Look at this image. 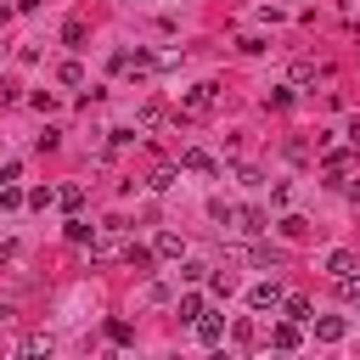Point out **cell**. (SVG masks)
Segmentation results:
<instances>
[{
  "label": "cell",
  "mask_w": 360,
  "mask_h": 360,
  "mask_svg": "<svg viewBox=\"0 0 360 360\" xmlns=\"http://www.w3.org/2000/svg\"><path fill=\"white\" fill-rule=\"evenodd\" d=\"M56 202H62V208H79V202H84V186H62Z\"/></svg>",
  "instance_id": "cell-23"
},
{
  "label": "cell",
  "mask_w": 360,
  "mask_h": 360,
  "mask_svg": "<svg viewBox=\"0 0 360 360\" xmlns=\"http://www.w3.org/2000/svg\"><path fill=\"white\" fill-rule=\"evenodd\" d=\"M56 79H62V84H84V68H79V62H62Z\"/></svg>",
  "instance_id": "cell-21"
},
{
  "label": "cell",
  "mask_w": 360,
  "mask_h": 360,
  "mask_svg": "<svg viewBox=\"0 0 360 360\" xmlns=\"http://www.w3.org/2000/svg\"><path fill=\"white\" fill-rule=\"evenodd\" d=\"M22 202H28V197H22L17 186H0V208H22Z\"/></svg>",
  "instance_id": "cell-25"
},
{
  "label": "cell",
  "mask_w": 360,
  "mask_h": 360,
  "mask_svg": "<svg viewBox=\"0 0 360 360\" xmlns=\"http://www.w3.org/2000/svg\"><path fill=\"white\" fill-rule=\"evenodd\" d=\"M281 309H287V321H298V326H304V321H315V304H309L304 292H292V298H281Z\"/></svg>",
  "instance_id": "cell-6"
},
{
  "label": "cell",
  "mask_w": 360,
  "mask_h": 360,
  "mask_svg": "<svg viewBox=\"0 0 360 360\" xmlns=\"http://www.w3.org/2000/svg\"><path fill=\"white\" fill-rule=\"evenodd\" d=\"M180 169H191V174H214L219 163H214V158H208L202 146H186V152H180Z\"/></svg>",
  "instance_id": "cell-4"
},
{
  "label": "cell",
  "mask_w": 360,
  "mask_h": 360,
  "mask_svg": "<svg viewBox=\"0 0 360 360\" xmlns=\"http://www.w3.org/2000/svg\"><path fill=\"white\" fill-rule=\"evenodd\" d=\"M281 236H287V242H304V236H309V219H304V214H287V219H281Z\"/></svg>",
  "instance_id": "cell-15"
},
{
  "label": "cell",
  "mask_w": 360,
  "mask_h": 360,
  "mask_svg": "<svg viewBox=\"0 0 360 360\" xmlns=\"http://www.w3.org/2000/svg\"><path fill=\"white\" fill-rule=\"evenodd\" d=\"M68 242H96V231L84 219H68Z\"/></svg>",
  "instance_id": "cell-24"
},
{
  "label": "cell",
  "mask_w": 360,
  "mask_h": 360,
  "mask_svg": "<svg viewBox=\"0 0 360 360\" xmlns=\"http://www.w3.org/2000/svg\"><path fill=\"white\" fill-rule=\"evenodd\" d=\"M349 146H354V152H360V118H354V124H349Z\"/></svg>",
  "instance_id": "cell-29"
},
{
  "label": "cell",
  "mask_w": 360,
  "mask_h": 360,
  "mask_svg": "<svg viewBox=\"0 0 360 360\" xmlns=\"http://www.w3.org/2000/svg\"><path fill=\"white\" fill-rule=\"evenodd\" d=\"M208 360H231V354H208Z\"/></svg>",
  "instance_id": "cell-31"
},
{
  "label": "cell",
  "mask_w": 360,
  "mask_h": 360,
  "mask_svg": "<svg viewBox=\"0 0 360 360\" xmlns=\"http://www.w3.org/2000/svg\"><path fill=\"white\" fill-rule=\"evenodd\" d=\"M231 338H236V343H253V321H248V315H242V321H236V326H231Z\"/></svg>",
  "instance_id": "cell-27"
},
{
  "label": "cell",
  "mask_w": 360,
  "mask_h": 360,
  "mask_svg": "<svg viewBox=\"0 0 360 360\" xmlns=\"http://www.w3.org/2000/svg\"><path fill=\"white\" fill-rule=\"evenodd\" d=\"M248 309H259V315H264V309H281V287H276V281L248 287Z\"/></svg>",
  "instance_id": "cell-2"
},
{
  "label": "cell",
  "mask_w": 360,
  "mask_h": 360,
  "mask_svg": "<svg viewBox=\"0 0 360 360\" xmlns=\"http://www.w3.org/2000/svg\"><path fill=\"white\" fill-rule=\"evenodd\" d=\"M326 270H332L338 281H343V276H354V253H349V248H332V253H326Z\"/></svg>",
  "instance_id": "cell-8"
},
{
  "label": "cell",
  "mask_w": 360,
  "mask_h": 360,
  "mask_svg": "<svg viewBox=\"0 0 360 360\" xmlns=\"http://www.w3.org/2000/svg\"><path fill=\"white\" fill-rule=\"evenodd\" d=\"M349 169H354V146H338V152H326V174H338V180H343Z\"/></svg>",
  "instance_id": "cell-7"
},
{
  "label": "cell",
  "mask_w": 360,
  "mask_h": 360,
  "mask_svg": "<svg viewBox=\"0 0 360 360\" xmlns=\"http://www.w3.org/2000/svg\"><path fill=\"white\" fill-rule=\"evenodd\" d=\"M17 6H39V0H17Z\"/></svg>",
  "instance_id": "cell-30"
},
{
  "label": "cell",
  "mask_w": 360,
  "mask_h": 360,
  "mask_svg": "<svg viewBox=\"0 0 360 360\" xmlns=\"http://www.w3.org/2000/svg\"><path fill=\"white\" fill-rule=\"evenodd\" d=\"M51 202H56L51 186H34V191H28V208H51Z\"/></svg>",
  "instance_id": "cell-22"
},
{
  "label": "cell",
  "mask_w": 360,
  "mask_h": 360,
  "mask_svg": "<svg viewBox=\"0 0 360 360\" xmlns=\"http://www.w3.org/2000/svg\"><path fill=\"white\" fill-rule=\"evenodd\" d=\"M321 79H326V68H315V62H292V84L309 90V84H321Z\"/></svg>",
  "instance_id": "cell-10"
},
{
  "label": "cell",
  "mask_w": 360,
  "mask_h": 360,
  "mask_svg": "<svg viewBox=\"0 0 360 360\" xmlns=\"http://www.w3.org/2000/svg\"><path fill=\"white\" fill-rule=\"evenodd\" d=\"M22 360H51V338H22Z\"/></svg>",
  "instance_id": "cell-16"
},
{
  "label": "cell",
  "mask_w": 360,
  "mask_h": 360,
  "mask_svg": "<svg viewBox=\"0 0 360 360\" xmlns=\"http://www.w3.org/2000/svg\"><path fill=\"white\" fill-rule=\"evenodd\" d=\"M124 259H129V270H135V276H146V270H152V259H158V248H141V242H129V248H124Z\"/></svg>",
  "instance_id": "cell-5"
},
{
  "label": "cell",
  "mask_w": 360,
  "mask_h": 360,
  "mask_svg": "<svg viewBox=\"0 0 360 360\" xmlns=\"http://www.w3.org/2000/svg\"><path fill=\"white\" fill-rule=\"evenodd\" d=\"M281 259H287V253H281V248H264V242H259V248H253V264H259V270H276V264H281Z\"/></svg>",
  "instance_id": "cell-19"
},
{
  "label": "cell",
  "mask_w": 360,
  "mask_h": 360,
  "mask_svg": "<svg viewBox=\"0 0 360 360\" xmlns=\"http://www.w3.org/2000/svg\"><path fill=\"white\" fill-rule=\"evenodd\" d=\"M180 253H186V242H180L174 231H163V236H158V259H180Z\"/></svg>",
  "instance_id": "cell-18"
},
{
  "label": "cell",
  "mask_w": 360,
  "mask_h": 360,
  "mask_svg": "<svg viewBox=\"0 0 360 360\" xmlns=\"http://www.w3.org/2000/svg\"><path fill=\"white\" fill-rule=\"evenodd\" d=\"M107 338H112V343H135V326H129V321H107Z\"/></svg>",
  "instance_id": "cell-20"
},
{
  "label": "cell",
  "mask_w": 360,
  "mask_h": 360,
  "mask_svg": "<svg viewBox=\"0 0 360 360\" xmlns=\"http://www.w3.org/2000/svg\"><path fill=\"white\" fill-rule=\"evenodd\" d=\"M214 101H219V84H197V90H186V96H180V112L202 118V112H214Z\"/></svg>",
  "instance_id": "cell-1"
},
{
  "label": "cell",
  "mask_w": 360,
  "mask_h": 360,
  "mask_svg": "<svg viewBox=\"0 0 360 360\" xmlns=\"http://www.w3.org/2000/svg\"><path fill=\"white\" fill-rule=\"evenodd\" d=\"M62 45H68V51H84V22H79V17L62 22Z\"/></svg>",
  "instance_id": "cell-13"
},
{
  "label": "cell",
  "mask_w": 360,
  "mask_h": 360,
  "mask_svg": "<svg viewBox=\"0 0 360 360\" xmlns=\"http://www.w3.org/2000/svg\"><path fill=\"white\" fill-rule=\"evenodd\" d=\"M208 214H214V225H219V231H231V225H236V208H231V202H219V197L208 202Z\"/></svg>",
  "instance_id": "cell-17"
},
{
  "label": "cell",
  "mask_w": 360,
  "mask_h": 360,
  "mask_svg": "<svg viewBox=\"0 0 360 360\" xmlns=\"http://www.w3.org/2000/svg\"><path fill=\"white\" fill-rule=\"evenodd\" d=\"M202 315H208V304H202V292H180V321H191V326H197Z\"/></svg>",
  "instance_id": "cell-9"
},
{
  "label": "cell",
  "mask_w": 360,
  "mask_h": 360,
  "mask_svg": "<svg viewBox=\"0 0 360 360\" xmlns=\"http://www.w3.org/2000/svg\"><path fill=\"white\" fill-rule=\"evenodd\" d=\"M270 343H276L281 354H287V349H298V321H281V326L270 332Z\"/></svg>",
  "instance_id": "cell-12"
},
{
  "label": "cell",
  "mask_w": 360,
  "mask_h": 360,
  "mask_svg": "<svg viewBox=\"0 0 360 360\" xmlns=\"http://www.w3.org/2000/svg\"><path fill=\"white\" fill-rule=\"evenodd\" d=\"M338 292H343L349 304H360V281H354V276H343V281H338Z\"/></svg>",
  "instance_id": "cell-28"
},
{
  "label": "cell",
  "mask_w": 360,
  "mask_h": 360,
  "mask_svg": "<svg viewBox=\"0 0 360 360\" xmlns=\"http://www.w3.org/2000/svg\"><path fill=\"white\" fill-rule=\"evenodd\" d=\"M197 338H202V343L214 349V343L225 338V321H219V315H202V321H197Z\"/></svg>",
  "instance_id": "cell-11"
},
{
  "label": "cell",
  "mask_w": 360,
  "mask_h": 360,
  "mask_svg": "<svg viewBox=\"0 0 360 360\" xmlns=\"http://www.w3.org/2000/svg\"><path fill=\"white\" fill-rule=\"evenodd\" d=\"M270 107H292V84H276L270 90Z\"/></svg>",
  "instance_id": "cell-26"
},
{
  "label": "cell",
  "mask_w": 360,
  "mask_h": 360,
  "mask_svg": "<svg viewBox=\"0 0 360 360\" xmlns=\"http://www.w3.org/2000/svg\"><path fill=\"white\" fill-rule=\"evenodd\" d=\"M309 326H315V338H321V343H343V332H349V326H343V315H315Z\"/></svg>",
  "instance_id": "cell-3"
},
{
  "label": "cell",
  "mask_w": 360,
  "mask_h": 360,
  "mask_svg": "<svg viewBox=\"0 0 360 360\" xmlns=\"http://www.w3.org/2000/svg\"><path fill=\"white\" fill-rule=\"evenodd\" d=\"M236 231L259 236V231H264V214H259V208H236Z\"/></svg>",
  "instance_id": "cell-14"
}]
</instances>
